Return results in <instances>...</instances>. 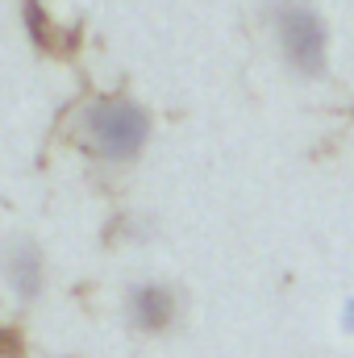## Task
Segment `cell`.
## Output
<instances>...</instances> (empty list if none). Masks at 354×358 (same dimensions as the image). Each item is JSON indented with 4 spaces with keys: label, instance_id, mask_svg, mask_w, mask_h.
<instances>
[{
    "label": "cell",
    "instance_id": "cell-1",
    "mask_svg": "<svg viewBox=\"0 0 354 358\" xmlns=\"http://www.w3.org/2000/svg\"><path fill=\"white\" fill-rule=\"evenodd\" d=\"M150 134H155L150 113L134 96H121V92L92 96L76 113V142L100 167H117V171L134 167L146 155Z\"/></svg>",
    "mask_w": 354,
    "mask_h": 358
},
{
    "label": "cell",
    "instance_id": "cell-2",
    "mask_svg": "<svg viewBox=\"0 0 354 358\" xmlns=\"http://www.w3.org/2000/svg\"><path fill=\"white\" fill-rule=\"evenodd\" d=\"M267 25L279 50V63L296 80H321L330 71V25L304 0H271Z\"/></svg>",
    "mask_w": 354,
    "mask_h": 358
},
{
    "label": "cell",
    "instance_id": "cell-3",
    "mask_svg": "<svg viewBox=\"0 0 354 358\" xmlns=\"http://www.w3.org/2000/svg\"><path fill=\"white\" fill-rule=\"evenodd\" d=\"M121 313H125L134 334L163 338V334L176 329V321H179V292L171 283H163V279H138V283L125 287Z\"/></svg>",
    "mask_w": 354,
    "mask_h": 358
},
{
    "label": "cell",
    "instance_id": "cell-4",
    "mask_svg": "<svg viewBox=\"0 0 354 358\" xmlns=\"http://www.w3.org/2000/svg\"><path fill=\"white\" fill-rule=\"evenodd\" d=\"M0 279L17 304H38L46 292V255L34 238H13L0 246Z\"/></svg>",
    "mask_w": 354,
    "mask_h": 358
},
{
    "label": "cell",
    "instance_id": "cell-5",
    "mask_svg": "<svg viewBox=\"0 0 354 358\" xmlns=\"http://www.w3.org/2000/svg\"><path fill=\"white\" fill-rule=\"evenodd\" d=\"M25 25H29V38H34L38 46H46V50H55V42H59V29L50 25V17H46V13H42V8H38L34 0L25 4Z\"/></svg>",
    "mask_w": 354,
    "mask_h": 358
},
{
    "label": "cell",
    "instance_id": "cell-6",
    "mask_svg": "<svg viewBox=\"0 0 354 358\" xmlns=\"http://www.w3.org/2000/svg\"><path fill=\"white\" fill-rule=\"evenodd\" d=\"M21 334L13 325H0V358H21Z\"/></svg>",
    "mask_w": 354,
    "mask_h": 358
},
{
    "label": "cell",
    "instance_id": "cell-7",
    "mask_svg": "<svg viewBox=\"0 0 354 358\" xmlns=\"http://www.w3.org/2000/svg\"><path fill=\"white\" fill-rule=\"evenodd\" d=\"M342 329H354V300H346V308H342Z\"/></svg>",
    "mask_w": 354,
    "mask_h": 358
}]
</instances>
